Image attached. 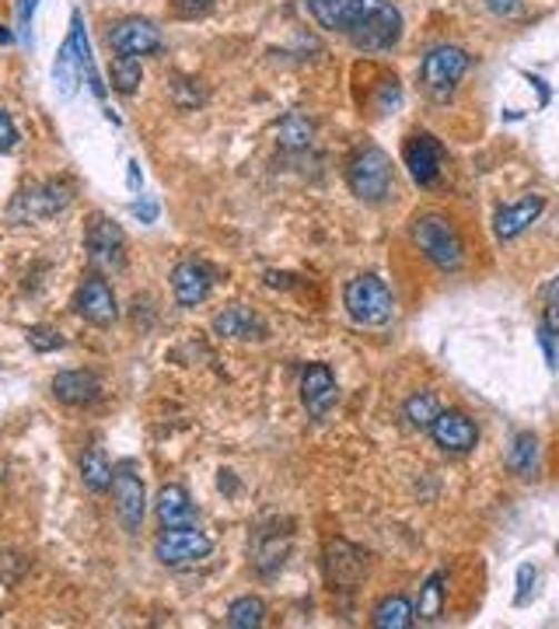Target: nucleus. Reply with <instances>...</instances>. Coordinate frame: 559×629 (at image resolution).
Masks as SVG:
<instances>
[{"label": "nucleus", "mask_w": 559, "mask_h": 629, "mask_svg": "<svg viewBox=\"0 0 559 629\" xmlns=\"http://www.w3.org/2000/svg\"><path fill=\"white\" fill-rule=\"evenodd\" d=\"M311 18L339 32L363 53L392 50L402 36V14L392 0H308Z\"/></svg>", "instance_id": "nucleus-1"}, {"label": "nucleus", "mask_w": 559, "mask_h": 629, "mask_svg": "<svg viewBox=\"0 0 559 629\" xmlns=\"http://www.w3.org/2000/svg\"><path fill=\"white\" fill-rule=\"evenodd\" d=\"M412 246H417L437 270L455 273L461 259H466V246H461V234L451 224V217L445 213H420L409 228Z\"/></svg>", "instance_id": "nucleus-2"}, {"label": "nucleus", "mask_w": 559, "mask_h": 629, "mask_svg": "<svg viewBox=\"0 0 559 629\" xmlns=\"http://www.w3.org/2000/svg\"><path fill=\"white\" fill-rule=\"evenodd\" d=\"M347 182L353 189V197L363 203H385L392 192V158H388L375 143H363L353 151L347 164Z\"/></svg>", "instance_id": "nucleus-3"}, {"label": "nucleus", "mask_w": 559, "mask_h": 629, "mask_svg": "<svg viewBox=\"0 0 559 629\" xmlns=\"http://www.w3.org/2000/svg\"><path fill=\"white\" fill-rule=\"evenodd\" d=\"M466 70H469V53L461 50V46L441 42V46H433L420 63V88L427 99L448 102L455 88L461 84V78H466Z\"/></svg>", "instance_id": "nucleus-4"}, {"label": "nucleus", "mask_w": 559, "mask_h": 629, "mask_svg": "<svg viewBox=\"0 0 559 629\" xmlns=\"http://www.w3.org/2000/svg\"><path fill=\"white\" fill-rule=\"evenodd\" d=\"M343 304L350 311V319L360 322V326H385L392 319L396 311V301H392V290H388L385 280L363 273V277H353L343 290Z\"/></svg>", "instance_id": "nucleus-5"}, {"label": "nucleus", "mask_w": 559, "mask_h": 629, "mask_svg": "<svg viewBox=\"0 0 559 629\" xmlns=\"http://www.w3.org/2000/svg\"><path fill=\"white\" fill-rule=\"evenodd\" d=\"M84 249H88V262L94 273L102 277H116L127 270V234L109 217H91L88 234H84Z\"/></svg>", "instance_id": "nucleus-6"}, {"label": "nucleus", "mask_w": 559, "mask_h": 629, "mask_svg": "<svg viewBox=\"0 0 559 629\" xmlns=\"http://www.w3.org/2000/svg\"><path fill=\"white\" fill-rule=\"evenodd\" d=\"M112 497H116V515L123 521L130 536H137L143 515H148V493H143V476L133 458L112 466Z\"/></svg>", "instance_id": "nucleus-7"}, {"label": "nucleus", "mask_w": 559, "mask_h": 629, "mask_svg": "<svg viewBox=\"0 0 559 629\" xmlns=\"http://www.w3.org/2000/svg\"><path fill=\"white\" fill-rule=\"evenodd\" d=\"M213 552V539L197 525H179V528H161V536L154 542V556L164 567H189L200 563Z\"/></svg>", "instance_id": "nucleus-8"}, {"label": "nucleus", "mask_w": 559, "mask_h": 629, "mask_svg": "<svg viewBox=\"0 0 559 629\" xmlns=\"http://www.w3.org/2000/svg\"><path fill=\"white\" fill-rule=\"evenodd\" d=\"M70 200H74V192H70L67 182H39V186H29L26 192H18L11 217L21 224L42 221V217H53V213L67 210Z\"/></svg>", "instance_id": "nucleus-9"}, {"label": "nucleus", "mask_w": 559, "mask_h": 629, "mask_svg": "<svg viewBox=\"0 0 559 629\" xmlns=\"http://www.w3.org/2000/svg\"><path fill=\"white\" fill-rule=\"evenodd\" d=\"M109 46L119 57H151L164 50V36L148 18H119L109 29Z\"/></svg>", "instance_id": "nucleus-10"}, {"label": "nucleus", "mask_w": 559, "mask_h": 629, "mask_svg": "<svg viewBox=\"0 0 559 629\" xmlns=\"http://www.w3.org/2000/svg\"><path fill=\"white\" fill-rule=\"evenodd\" d=\"M74 311L88 326H99V329H109L119 319L116 294H112V287L102 273L84 277V283L78 287V298H74Z\"/></svg>", "instance_id": "nucleus-11"}, {"label": "nucleus", "mask_w": 559, "mask_h": 629, "mask_svg": "<svg viewBox=\"0 0 559 629\" xmlns=\"http://www.w3.org/2000/svg\"><path fill=\"white\" fill-rule=\"evenodd\" d=\"M402 161L409 168V176L417 186H433L441 179V168H445V148L441 140L430 137V133H412L402 143Z\"/></svg>", "instance_id": "nucleus-12"}, {"label": "nucleus", "mask_w": 559, "mask_h": 629, "mask_svg": "<svg viewBox=\"0 0 559 629\" xmlns=\"http://www.w3.org/2000/svg\"><path fill=\"white\" fill-rule=\"evenodd\" d=\"M430 438H433V445L441 448V451L466 455L479 441V427L466 413H458V409H441V413H437V420L430 423Z\"/></svg>", "instance_id": "nucleus-13"}, {"label": "nucleus", "mask_w": 559, "mask_h": 629, "mask_svg": "<svg viewBox=\"0 0 559 629\" xmlns=\"http://www.w3.org/2000/svg\"><path fill=\"white\" fill-rule=\"evenodd\" d=\"M326 570L336 588L350 591L353 585H360V577L368 573V556H363L357 546H350L347 539H332L326 546Z\"/></svg>", "instance_id": "nucleus-14"}, {"label": "nucleus", "mask_w": 559, "mask_h": 629, "mask_svg": "<svg viewBox=\"0 0 559 629\" xmlns=\"http://www.w3.org/2000/svg\"><path fill=\"white\" fill-rule=\"evenodd\" d=\"M213 332L224 336V340H238V343H252V340H266V322L262 314L246 308V304H231L224 311L213 314Z\"/></svg>", "instance_id": "nucleus-15"}, {"label": "nucleus", "mask_w": 559, "mask_h": 629, "mask_svg": "<svg viewBox=\"0 0 559 629\" xmlns=\"http://www.w3.org/2000/svg\"><path fill=\"white\" fill-rule=\"evenodd\" d=\"M172 290H176V301L182 308H197L210 298L213 290V273L210 266L197 262V259H186L172 270Z\"/></svg>", "instance_id": "nucleus-16"}, {"label": "nucleus", "mask_w": 559, "mask_h": 629, "mask_svg": "<svg viewBox=\"0 0 559 629\" xmlns=\"http://www.w3.org/2000/svg\"><path fill=\"white\" fill-rule=\"evenodd\" d=\"M336 399H339V389H336L332 371L326 365H308L305 375H301V402H305L308 413L315 420H322L336 406Z\"/></svg>", "instance_id": "nucleus-17"}, {"label": "nucleus", "mask_w": 559, "mask_h": 629, "mask_svg": "<svg viewBox=\"0 0 559 629\" xmlns=\"http://www.w3.org/2000/svg\"><path fill=\"white\" fill-rule=\"evenodd\" d=\"M546 210V197H539V192H528L525 200L518 203H507L493 213V231L500 241H510V238H518L521 231H528L535 221L542 217Z\"/></svg>", "instance_id": "nucleus-18"}, {"label": "nucleus", "mask_w": 559, "mask_h": 629, "mask_svg": "<svg viewBox=\"0 0 559 629\" xmlns=\"http://www.w3.org/2000/svg\"><path fill=\"white\" fill-rule=\"evenodd\" d=\"M53 396L63 406H91L102 399V381L91 371H60L53 378Z\"/></svg>", "instance_id": "nucleus-19"}, {"label": "nucleus", "mask_w": 559, "mask_h": 629, "mask_svg": "<svg viewBox=\"0 0 559 629\" xmlns=\"http://www.w3.org/2000/svg\"><path fill=\"white\" fill-rule=\"evenodd\" d=\"M287 549H290V531H273V528H259L256 531V542H252V567L262 577H273L283 560H287Z\"/></svg>", "instance_id": "nucleus-20"}, {"label": "nucleus", "mask_w": 559, "mask_h": 629, "mask_svg": "<svg viewBox=\"0 0 559 629\" xmlns=\"http://www.w3.org/2000/svg\"><path fill=\"white\" fill-rule=\"evenodd\" d=\"M154 511L161 528H179V525H192L197 521V507H192V497L186 493V487L179 482H168V487L158 490Z\"/></svg>", "instance_id": "nucleus-21"}, {"label": "nucleus", "mask_w": 559, "mask_h": 629, "mask_svg": "<svg viewBox=\"0 0 559 629\" xmlns=\"http://www.w3.org/2000/svg\"><path fill=\"white\" fill-rule=\"evenodd\" d=\"M507 469L518 479H535V472H539V441H535V433H515V441L507 448Z\"/></svg>", "instance_id": "nucleus-22"}, {"label": "nucleus", "mask_w": 559, "mask_h": 629, "mask_svg": "<svg viewBox=\"0 0 559 629\" xmlns=\"http://www.w3.org/2000/svg\"><path fill=\"white\" fill-rule=\"evenodd\" d=\"M371 622L378 629H409L417 622V609H412V601L406 595H388L375 605Z\"/></svg>", "instance_id": "nucleus-23"}, {"label": "nucleus", "mask_w": 559, "mask_h": 629, "mask_svg": "<svg viewBox=\"0 0 559 629\" xmlns=\"http://www.w3.org/2000/svg\"><path fill=\"white\" fill-rule=\"evenodd\" d=\"M81 482L91 490V493H106L112 490V466L102 448H91L84 458H81Z\"/></svg>", "instance_id": "nucleus-24"}, {"label": "nucleus", "mask_w": 559, "mask_h": 629, "mask_svg": "<svg viewBox=\"0 0 559 629\" xmlns=\"http://www.w3.org/2000/svg\"><path fill=\"white\" fill-rule=\"evenodd\" d=\"M266 622V601L256 595L246 598H234L231 609H228V626L231 629H259Z\"/></svg>", "instance_id": "nucleus-25"}, {"label": "nucleus", "mask_w": 559, "mask_h": 629, "mask_svg": "<svg viewBox=\"0 0 559 629\" xmlns=\"http://www.w3.org/2000/svg\"><path fill=\"white\" fill-rule=\"evenodd\" d=\"M445 595H448V588H445V573H433L427 585L420 588V605H417V616L423 619V622H441V616H445Z\"/></svg>", "instance_id": "nucleus-26"}, {"label": "nucleus", "mask_w": 559, "mask_h": 629, "mask_svg": "<svg viewBox=\"0 0 559 629\" xmlns=\"http://www.w3.org/2000/svg\"><path fill=\"white\" fill-rule=\"evenodd\" d=\"M402 413L412 427L420 430H430V423L437 420V413H441V402H437L433 392H412L402 406Z\"/></svg>", "instance_id": "nucleus-27"}, {"label": "nucleus", "mask_w": 559, "mask_h": 629, "mask_svg": "<svg viewBox=\"0 0 559 629\" xmlns=\"http://www.w3.org/2000/svg\"><path fill=\"white\" fill-rule=\"evenodd\" d=\"M109 81L119 94H133L143 81V67L137 57H116L109 67Z\"/></svg>", "instance_id": "nucleus-28"}, {"label": "nucleus", "mask_w": 559, "mask_h": 629, "mask_svg": "<svg viewBox=\"0 0 559 629\" xmlns=\"http://www.w3.org/2000/svg\"><path fill=\"white\" fill-rule=\"evenodd\" d=\"M280 148H290V151H298V148H308L311 137H315V127H311V119H305L301 112H290L283 123H280Z\"/></svg>", "instance_id": "nucleus-29"}, {"label": "nucleus", "mask_w": 559, "mask_h": 629, "mask_svg": "<svg viewBox=\"0 0 559 629\" xmlns=\"http://www.w3.org/2000/svg\"><path fill=\"white\" fill-rule=\"evenodd\" d=\"M26 336H29V347H32L36 353H53V350L63 347V336H60L57 329H50V326H32Z\"/></svg>", "instance_id": "nucleus-30"}, {"label": "nucleus", "mask_w": 559, "mask_h": 629, "mask_svg": "<svg viewBox=\"0 0 559 629\" xmlns=\"http://www.w3.org/2000/svg\"><path fill=\"white\" fill-rule=\"evenodd\" d=\"M542 326L552 329V332H559V273L546 287V322Z\"/></svg>", "instance_id": "nucleus-31"}, {"label": "nucleus", "mask_w": 559, "mask_h": 629, "mask_svg": "<svg viewBox=\"0 0 559 629\" xmlns=\"http://www.w3.org/2000/svg\"><path fill=\"white\" fill-rule=\"evenodd\" d=\"M535 577H539V573H535L531 563H521V567H518V595H515L518 605L528 601V595H531V588H535Z\"/></svg>", "instance_id": "nucleus-32"}, {"label": "nucleus", "mask_w": 559, "mask_h": 629, "mask_svg": "<svg viewBox=\"0 0 559 629\" xmlns=\"http://www.w3.org/2000/svg\"><path fill=\"white\" fill-rule=\"evenodd\" d=\"M14 143H18V130H14V123H11V116L0 109V154H8Z\"/></svg>", "instance_id": "nucleus-33"}, {"label": "nucleus", "mask_w": 559, "mask_h": 629, "mask_svg": "<svg viewBox=\"0 0 559 629\" xmlns=\"http://www.w3.org/2000/svg\"><path fill=\"white\" fill-rule=\"evenodd\" d=\"M486 8L497 18H518L521 14V0H486Z\"/></svg>", "instance_id": "nucleus-34"}, {"label": "nucleus", "mask_w": 559, "mask_h": 629, "mask_svg": "<svg viewBox=\"0 0 559 629\" xmlns=\"http://www.w3.org/2000/svg\"><path fill=\"white\" fill-rule=\"evenodd\" d=\"M133 217H140L143 224H154V221H158V203H151V200L133 203Z\"/></svg>", "instance_id": "nucleus-35"}, {"label": "nucleus", "mask_w": 559, "mask_h": 629, "mask_svg": "<svg viewBox=\"0 0 559 629\" xmlns=\"http://www.w3.org/2000/svg\"><path fill=\"white\" fill-rule=\"evenodd\" d=\"M127 168H130V172H127V182H130V189L137 192V189L143 186V176H140V164H137V161H130Z\"/></svg>", "instance_id": "nucleus-36"}, {"label": "nucleus", "mask_w": 559, "mask_h": 629, "mask_svg": "<svg viewBox=\"0 0 559 629\" xmlns=\"http://www.w3.org/2000/svg\"><path fill=\"white\" fill-rule=\"evenodd\" d=\"M36 4H39V0H26V4H21V21H32V14H36Z\"/></svg>", "instance_id": "nucleus-37"}, {"label": "nucleus", "mask_w": 559, "mask_h": 629, "mask_svg": "<svg viewBox=\"0 0 559 629\" xmlns=\"http://www.w3.org/2000/svg\"><path fill=\"white\" fill-rule=\"evenodd\" d=\"M186 4H192V8H203V4H210V0H186Z\"/></svg>", "instance_id": "nucleus-38"}, {"label": "nucleus", "mask_w": 559, "mask_h": 629, "mask_svg": "<svg viewBox=\"0 0 559 629\" xmlns=\"http://www.w3.org/2000/svg\"><path fill=\"white\" fill-rule=\"evenodd\" d=\"M0 42H11V36H8L4 29H0Z\"/></svg>", "instance_id": "nucleus-39"}, {"label": "nucleus", "mask_w": 559, "mask_h": 629, "mask_svg": "<svg viewBox=\"0 0 559 629\" xmlns=\"http://www.w3.org/2000/svg\"><path fill=\"white\" fill-rule=\"evenodd\" d=\"M0 479H4V466H0Z\"/></svg>", "instance_id": "nucleus-40"}]
</instances>
